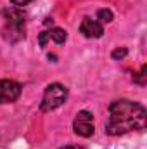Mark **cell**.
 I'll use <instances>...</instances> for the list:
<instances>
[{
  "label": "cell",
  "instance_id": "2",
  "mask_svg": "<svg viewBox=\"0 0 147 149\" xmlns=\"http://www.w3.org/2000/svg\"><path fill=\"white\" fill-rule=\"evenodd\" d=\"M2 19H3V35L10 42H17L19 38L24 37V16L19 9H5L2 10Z\"/></svg>",
  "mask_w": 147,
  "mask_h": 149
},
{
  "label": "cell",
  "instance_id": "7",
  "mask_svg": "<svg viewBox=\"0 0 147 149\" xmlns=\"http://www.w3.org/2000/svg\"><path fill=\"white\" fill-rule=\"evenodd\" d=\"M49 33V38L50 40H54L55 43H59V45H62L64 42H66V38H68V33L64 31V30H61V28H54V30H50V31H47Z\"/></svg>",
  "mask_w": 147,
  "mask_h": 149
},
{
  "label": "cell",
  "instance_id": "9",
  "mask_svg": "<svg viewBox=\"0 0 147 149\" xmlns=\"http://www.w3.org/2000/svg\"><path fill=\"white\" fill-rule=\"evenodd\" d=\"M126 54H128V50H126L125 47H121V49H116V50H112L111 57H112V59H116V61H119V59L126 57Z\"/></svg>",
  "mask_w": 147,
  "mask_h": 149
},
{
  "label": "cell",
  "instance_id": "3",
  "mask_svg": "<svg viewBox=\"0 0 147 149\" xmlns=\"http://www.w3.org/2000/svg\"><path fill=\"white\" fill-rule=\"evenodd\" d=\"M68 99V88L61 83H50L45 88L43 99L40 102V109L43 113H50L57 108H61Z\"/></svg>",
  "mask_w": 147,
  "mask_h": 149
},
{
  "label": "cell",
  "instance_id": "6",
  "mask_svg": "<svg viewBox=\"0 0 147 149\" xmlns=\"http://www.w3.org/2000/svg\"><path fill=\"white\" fill-rule=\"evenodd\" d=\"M80 33L85 38H101L104 33V28H102V23H99L97 19L85 17L80 24Z\"/></svg>",
  "mask_w": 147,
  "mask_h": 149
},
{
  "label": "cell",
  "instance_id": "11",
  "mask_svg": "<svg viewBox=\"0 0 147 149\" xmlns=\"http://www.w3.org/2000/svg\"><path fill=\"white\" fill-rule=\"evenodd\" d=\"M61 149H85L83 146H76V144H68V146H64V148Z\"/></svg>",
  "mask_w": 147,
  "mask_h": 149
},
{
  "label": "cell",
  "instance_id": "1",
  "mask_svg": "<svg viewBox=\"0 0 147 149\" xmlns=\"http://www.w3.org/2000/svg\"><path fill=\"white\" fill-rule=\"evenodd\" d=\"M146 108L139 102L119 99L109 104V116L106 121V134L123 135L132 130H142L146 127Z\"/></svg>",
  "mask_w": 147,
  "mask_h": 149
},
{
  "label": "cell",
  "instance_id": "8",
  "mask_svg": "<svg viewBox=\"0 0 147 149\" xmlns=\"http://www.w3.org/2000/svg\"><path fill=\"white\" fill-rule=\"evenodd\" d=\"M97 16H99V23H111L112 21V12H111L109 9H101L99 12H97Z\"/></svg>",
  "mask_w": 147,
  "mask_h": 149
},
{
  "label": "cell",
  "instance_id": "10",
  "mask_svg": "<svg viewBox=\"0 0 147 149\" xmlns=\"http://www.w3.org/2000/svg\"><path fill=\"white\" fill-rule=\"evenodd\" d=\"M12 2V5H16V7H23V5H28L31 0H10Z\"/></svg>",
  "mask_w": 147,
  "mask_h": 149
},
{
  "label": "cell",
  "instance_id": "5",
  "mask_svg": "<svg viewBox=\"0 0 147 149\" xmlns=\"http://www.w3.org/2000/svg\"><path fill=\"white\" fill-rule=\"evenodd\" d=\"M21 95V85L14 80H0V104H10Z\"/></svg>",
  "mask_w": 147,
  "mask_h": 149
},
{
  "label": "cell",
  "instance_id": "4",
  "mask_svg": "<svg viewBox=\"0 0 147 149\" xmlns=\"http://www.w3.org/2000/svg\"><path fill=\"white\" fill-rule=\"evenodd\" d=\"M73 130L76 135H81V137H90L94 135L95 132V127H94V114L90 111H80L76 114L73 121Z\"/></svg>",
  "mask_w": 147,
  "mask_h": 149
}]
</instances>
